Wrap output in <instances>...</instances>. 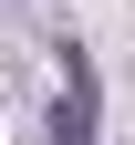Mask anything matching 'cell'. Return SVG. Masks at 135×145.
I'll use <instances>...</instances> for the list:
<instances>
[{
    "mask_svg": "<svg viewBox=\"0 0 135 145\" xmlns=\"http://www.w3.org/2000/svg\"><path fill=\"white\" fill-rule=\"evenodd\" d=\"M52 145H94V62L63 52V104H52Z\"/></svg>",
    "mask_w": 135,
    "mask_h": 145,
    "instance_id": "obj_1",
    "label": "cell"
}]
</instances>
